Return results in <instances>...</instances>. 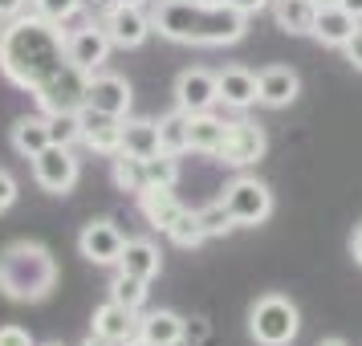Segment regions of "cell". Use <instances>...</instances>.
<instances>
[{
	"instance_id": "36",
	"label": "cell",
	"mask_w": 362,
	"mask_h": 346,
	"mask_svg": "<svg viewBox=\"0 0 362 346\" xmlns=\"http://www.w3.org/2000/svg\"><path fill=\"white\" fill-rule=\"evenodd\" d=\"M0 346H37L25 326H0Z\"/></svg>"
},
{
	"instance_id": "23",
	"label": "cell",
	"mask_w": 362,
	"mask_h": 346,
	"mask_svg": "<svg viewBox=\"0 0 362 346\" xmlns=\"http://www.w3.org/2000/svg\"><path fill=\"white\" fill-rule=\"evenodd\" d=\"M317 0H273V17L285 33L293 37H305L313 33V21H317Z\"/></svg>"
},
{
	"instance_id": "1",
	"label": "cell",
	"mask_w": 362,
	"mask_h": 346,
	"mask_svg": "<svg viewBox=\"0 0 362 346\" xmlns=\"http://www.w3.org/2000/svg\"><path fill=\"white\" fill-rule=\"evenodd\" d=\"M69 66L66 57V29L41 13H21L4 21V41H0V74L13 86L33 94L53 74Z\"/></svg>"
},
{
	"instance_id": "14",
	"label": "cell",
	"mask_w": 362,
	"mask_h": 346,
	"mask_svg": "<svg viewBox=\"0 0 362 346\" xmlns=\"http://www.w3.org/2000/svg\"><path fill=\"white\" fill-rule=\"evenodd\" d=\"M131 82L118 78V74H90V86H86V106L94 110H106L115 118H127L131 110Z\"/></svg>"
},
{
	"instance_id": "28",
	"label": "cell",
	"mask_w": 362,
	"mask_h": 346,
	"mask_svg": "<svg viewBox=\"0 0 362 346\" xmlns=\"http://www.w3.org/2000/svg\"><path fill=\"white\" fill-rule=\"evenodd\" d=\"M167 236H171V245L180 248H196L208 241V232H204V224H199V212H183L171 229H167Z\"/></svg>"
},
{
	"instance_id": "38",
	"label": "cell",
	"mask_w": 362,
	"mask_h": 346,
	"mask_svg": "<svg viewBox=\"0 0 362 346\" xmlns=\"http://www.w3.org/2000/svg\"><path fill=\"white\" fill-rule=\"evenodd\" d=\"M21 13H29V0H0V21H13Z\"/></svg>"
},
{
	"instance_id": "11",
	"label": "cell",
	"mask_w": 362,
	"mask_h": 346,
	"mask_svg": "<svg viewBox=\"0 0 362 346\" xmlns=\"http://www.w3.org/2000/svg\"><path fill=\"white\" fill-rule=\"evenodd\" d=\"M102 29H106V37L115 41L118 50H139V45L155 33V25H151V17L143 13V4H127V0L102 21Z\"/></svg>"
},
{
	"instance_id": "6",
	"label": "cell",
	"mask_w": 362,
	"mask_h": 346,
	"mask_svg": "<svg viewBox=\"0 0 362 346\" xmlns=\"http://www.w3.org/2000/svg\"><path fill=\"white\" fill-rule=\"evenodd\" d=\"M78 175H82V167H78V159H74L69 147L49 143L41 155H33V180H37V188L49 192V196H69L74 183H78Z\"/></svg>"
},
{
	"instance_id": "22",
	"label": "cell",
	"mask_w": 362,
	"mask_h": 346,
	"mask_svg": "<svg viewBox=\"0 0 362 346\" xmlns=\"http://www.w3.org/2000/svg\"><path fill=\"white\" fill-rule=\"evenodd\" d=\"M216 82H220V102L232 110H245L257 102V74H248V69L228 66L224 74H216Z\"/></svg>"
},
{
	"instance_id": "3",
	"label": "cell",
	"mask_w": 362,
	"mask_h": 346,
	"mask_svg": "<svg viewBox=\"0 0 362 346\" xmlns=\"http://www.w3.org/2000/svg\"><path fill=\"white\" fill-rule=\"evenodd\" d=\"M53 285H57V261L45 245L13 241L0 248V294L8 301H21V306L45 301Z\"/></svg>"
},
{
	"instance_id": "19",
	"label": "cell",
	"mask_w": 362,
	"mask_h": 346,
	"mask_svg": "<svg viewBox=\"0 0 362 346\" xmlns=\"http://www.w3.org/2000/svg\"><path fill=\"white\" fill-rule=\"evenodd\" d=\"M224 134H228V122L216 118L212 110H204V115H187V151L216 155V151L224 147Z\"/></svg>"
},
{
	"instance_id": "41",
	"label": "cell",
	"mask_w": 362,
	"mask_h": 346,
	"mask_svg": "<svg viewBox=\"0 0 362 346\" xmlns=\"http://www.w3.org/2000/svg\"><path fill=\"white\" fill-rule=\"evenodd\" d=\"M338 4H342V8H346L354 21H362V0H338Z\"/></svg>"
},
{
	"instance_id": "30",
	"label": "cell",
	"mask_w": 362,
	"mask_h": 346,
	"mask_svg": "<svg viewBox=\"0 0 362 346\" xmlns=\"http://www.w3.org/2000/svg\"><path fill=\"white\" fill-rule=\"evenodd\" d=\"M110 297H115V301H122V306H131V310H139V306L147 301V281L131 277V273H122V269H118L115 285H110Z\"/></svg>"
},
{
	"instance_id": "43",
	"label": "cell",
	"mask_w": 362,
	"mask_h": 346,
	"mask_svg": "<svg viewBox=\"0 0 362 346\" xmlns=\"http://www.w3.org/2000/svg\"><path fill=\"white\" fill-rule=\"evenodd\" d=\"M127 346H155V342H147L143 334H134V338H131V342H127Z\"/></svg>"
},
{
	"instance_id": "45",
	"label": "cell",
	"mask_w": 362,
	"mask_h": 346,
	"mask_svg": "<svg viewBox=\"0 0 362 346\" xmlns=\"http://www.w3.org/2000/svg\"><path fill=\"white\" fill-rule=\"evenodd\" d=\"M127 4H147V0H127Z\"/></svg>"
},
{
	"instance_id": "25",
	"label": "cell",
	"mask_w": 362,
	"mask_h": 346,
	"mask_svg": "<svg viewBox=\"0 0 362 346\" xmlns=\"http://www.w3.org/2000/svg\"><path fill=\"white\" fill-rule=\"evenodd\" d=\"M118 269L122 273H131V277H159V269H163V257H159V248L151 245V241H127L122 248V257H118Z\"/></svg>"
},
{
	"instance_id": "13",
	"label": "cell",
	"mask_w": 362,
	"mask_h": 346,
	"mask_svg": "<svg viewBox=\"0 0 362 346\" xmlns=\"http://www.w3.org/2000/svg\"><path fill=\"white\" fill-rule=\"evenodd\" d=\"M220 102V82L208 69H183L175 78V106L187 115H204Z\"/></svg>"
},
{
	"instance_id": "40",
	"label": "cell",
	"mask_w": 362,
	"mask_h": 346,
	"mask_svg": "<svg viewBox=\"0 0 362 346\" xmlns=\"http://www.w3.org/2000/svg\"><path fill=\"white\" fill-rule=\"evenodd\" d=\"M350 253H354V261L362 265V224L354 229V236H350Z\"/></svg>"
},
{
	"instance_id": "21",
	"label": "cell",
	"mask_w": 362,
	"mask_h": 346,
	"mask_svg": "<svg viewBox=\"0 0 362 346\" xmlns=\"http://www.w3.org/2000/svg\"><path fill=\"white\" fill-rule=\"evenodd\" d=\"M139 334L155 346H180L187 334V322L171 310H151L147 318H139Z\"/></svg>"
},
{
	"instance_id": "15",
	"label": "cell",
	"mask_w": 362,
	"mask_h": 346,
	"mask_svg": "<svg viewBox=\"0 0 362 346\" xmlns=\"http://www.w3.org/2000/svg\"><path fill=\"white\" fill-rule=\"evenodd\" d=\"M139 310H131V306H122V301H102L98 310H94V322H90V334H98V338H106V342H118L127 346L139 334V318H134Z\"/></svg>"
},
{
	"instance_id": "33",
	"label": "cell",
	"mask_w": 362,
	"mask_h": 346,
	"mask_svg": "<svg viewBox=\"0 0 362 346\" xmlns=\"http://www.w3.org/2000/svg\"><path fill=\"white\" fill-rule=\"evenodd\" d=\"M49 139L57 147H74L78 143V115H49Z\"/></svg>"
},
{
	"instance_id": "18",
	"label": "cell",
	"mask_w": 362,
	"mask_h": 346,
	"mask_svg": "<svg viewBox=\"0 0 362 346\" xmlns=\"http://www.w3.org/2000/svg\"><path fill=\"white\" fill-rule=\"evenodd\" d=\"M358 29V21L346 13L342 4H322L317 8V21H313V37L322 41V45H334V50H342L346 41L354 37Z\"/></svg>"
},
{
	"instance_id": "34",
	"label": "cell",
	"mask_w": 362,
	"mask_h": 346,
	"mask_svg": "<svg viewBox=\"0 0 362 346\" xmlns=\"http://www.w3.org/2000/svg\"><path fill=\"white\" fill-rule=\"evenodd\" d=\"M118 4H122V0H82V13H86L90 21H98V25H102V21H106V17L118 8Z\"/></svg>"
},
{
	"instance_id": "47",
	"label": "cell",
	"mask_w": 362,
	"mask_h": 346,
	"mask_svg": "<svg viewBox=\"0 0 362 346\" xmlns=\"http://www.w3.org/2000/svg\"><path fill=\"white\" fill-rule=\"evenodd\" d=\"M0 41H4V21H0Z\"/></svg>"
},
{
	"instance_id": "24",
	"label": "cell",
	"mask_w": 362,
	"mask_h": 346,
	"mask_svg": "<svg viewBox=\"0 0 362 346\" xmlns=\"http://www.w3.org/2000/svg\"><path fill=\"white\" fill-rule=\"evenodd\" d=\"M122 151L151 159L159 155V122L155 118H122Z\"/></svg>"
},
{
	"instance_id": "7",
	"label": "cell",
	"mask_w": 362,
	"mask_h": 346,
	"mask_svg": "<svg viewBox=\"0 0 362 346\" xmlns=\"http://www.w3.org/2000/svg\"><path fill=\"white\" fill-rule=\"evenodd\" d=\"M220 200H224V208L232 212L236 224H261V220H269V212H273V192H269L261 180H252V175L232 180Z\"/></svg>"
},
{
	"instance_id": "37",
	"label": "cell",
	"mask_w": 362,
	"mask_h": 346,
	"mask_svg": "<svg viewBox=\"0 0 362 346\" xmlns=\"http://www.w3.org/2000/svg\"><path fill=\"white\" fill-rule=\"evenodd\" d=\"M342 50H346V62H350V66H354V69H362V25H358V29H354V37L346 41Z\"/></svg>"
},
{
	"instance_id": "48",
	"label": "cell",
	"mask_w": 362,
	"mask_h": 346,
	"mask_svg": "<svg viewBox=\"0 0 362 346\" xmlns=\"http://www.w3.org/2000/svg\"><path fill=\"white\" fill-rule=\"evenodd\" d=\"M41 346H62V342H41Z\"/></svg>"
},
{
	"instance_id": "35",
	"label": "cell",
	"mask_w": 362,
	"mask_h": 346,
	"mask_svg": "<svg viewBox=\"0 0 362 346\" xmlns=\"http://www.w3.org/2000/svg\"><path fill=\"white\" fill-rule=\"evenodd\" d=\"M13 204H17V180H13V175L0 167V216L8 212Z\"/></svg>"
},
{
	"instance_id": "10",
	"label": "cell",
	"mask_w": 362,
	"mask_h": 346,
	"mask_svg": "<svg viewBox=\"0 0 362 346\" xmlns=\"http://www.w3.org/2000/svg\"><path fill=\"white\" fill-rule=\"evenodd\" d=\"M264 155V131L248 118H236L228 122V134H224V147L216 151V159L228 167H252Z\"/></svg>"
},
{
	"instance_id": "46",
	"label": "cell",
	"mask_w": 362,
	"mask_h": 346,
	"mask_svg": "<svg viewBox=\"0 0 362 346\" xmlns=\"http://www.w3.org/2000/svg\"><path fill=\"white\" fill-rule=\"evenodd\" d=\"M317 4H338V0H317Z\"/></svg>"
},
{
	"instance_id": "17",
	"label": "cell",
	"mask_w": 362,
	"mask_h": 346,
	"mask_svg": "<svg viewBox=\"0 0 362 346\" xmlns=\"http://www.w3.org/2000/svg\"><path fill=\"white\" fill-rule=\"evenodd\" d=\"M297 90H301V82L289 66H269L257 74V102H264V106H289Z\"/></svg>"
},
{
	"instance_id": "42",
	"label": "cell",
	"mask_w": 362,
	"mask_h": 346,
	"mask_svg": "<svg viewBox=\"0 0 362 346\" xmlns=\"http://www.w3.org/2000/svg\"><path fill=\"white\" fill-rule=\"evenodd\" d=\"M82 346H118V342H106V338H98V334H90Z\"/></svg>"
},
{
	"instance_id": "32",
	"label": "cell",
	"mask_w": 362,
	"mask_h": 346,
	"mask_svg": "<svg viewBox=\"0 0 362 346\" xmlns=\"http://www.w3.org/2000/svg\"><path fill=\"white\" fill-rule=\"evenodd\" d=\"M199 224H204L208 236H220V232H228L236 220H232V212L224 208V200H216V204H208V208H199Z\"/></svg>"
},
{
	"instance_id": "27",
	"label": "cell",
	"mask_w": 362,
	"mask_h": 346,
	"mask_svg": "<svg viewBox=\"0 0 362 346\" xmlns=\"http://www.w3.org/2000/svg\"><path fill=\"white\" fill-rule=\"evenodd\" d=\"M159 151H167V155L187 151V110H171L159 118Z\"/></svg>"
},
{
	"instance_id": "20",
	"label": "cell",
	"mask_w": 362,
	"mask_h": 346,
	"mask_svg": "<svg viewBox=\"0 0 362 346\" xmlns=\"http://www.w3.org/2000/svg\"><path fill=\"white\" fill-rule=\"evenodd\" d=\"M49 115H21L13 122V151L25 155V159H33L41 151L49 147Z\"/></svg>"
},
{
	"instance_id": "44",
	"label": "cell",
	"mask_w": 362,
	"mask_h": 346,
	"mask_svg": "<svg viewBox=\"0 0 362 346\" xmlns=\"http://www.w3.org/2000/svg\"><path fill=\"white\" fill-rule=\"evenodd\" d=\"M322 346H346V342H338V338H329V342H322Z\"/></svg>"
},
{
	"instance_id": "12",
	"label": "cell",
	"mask_w": 362,
	"mask_h": 346,
	"mask_svg": "<svg viewBox=\"0 0 362 346\" xmlns=\"http://www.w3.org/2000/svg\"><path fill=\"white\" fill-rule=\"evenodd\" d=\"M127 248V236L110 224V220H90L78 236V253H82L90 265H118Z\"/></svg>"
},
{
	"instance_id": "26",
	"label": "cell",
	"mask_w": 362,
	"mask_h": 346,
	"mask_svg": "<svg viewBox=\"0 0 362 346\" xmlns=\"http://www.w3.org/2000/svg\"><path fill=\"white\" fill-rule=\"evenodd\" d=\"M110 175H115L118 192H131V196H139V192L147 188V159L118 151V155H110Z\"/></svg>"
},
{
	"instance_id": "2",
	"label": "cell",
	"mask_w": 362,
	"mask_h": 346,
	"mask_svg": "<svg viewBox=\"0 0 362 346\" xmlns=\"http://www.w3.org/2000/svg\"><path fill=\"white\" fill-rule=\"evenodd\" d=\"M151 25L180 45H232L248 33V13L220 0H155Z\"/></svg>"
},
{
	"instance_id": "4",
	"label": "cell",
	"mask_w": 362,
	"mask_h": 346,
	"mask_svg": "<svg viewBox=\"0 0 362 346\" xmlns=\"http://www.w3.org/2000/svg\"><path fill=\"white\" fill-rule=\"evenodd\" d=\"M297 306L289 297H261L248 313V330L261 346H289L297 338Z\"/></svg>"
},
{
	"instance_id": "29",
	"label": "cell",
	"mask_w": 362,
	"mask_h": 346,
	"mask_svg": "<svg viewBox=\"0 0 362 346\" xmlns=\"http://www.w3.org/2000/svg\"><path fill=\"white\" fill-rule=\"evenodd\" d=\"M151 183H155V188H175V183H180V159L167 155V151L151 155L147 159V188Z\"/></svg>"
},
{
	"instance_id": "5",
	"label": "cell",
	"mask_w": 362,
	"mask_h": 346,
	"mask_svg": "<svg viewBox=\"0 0 362 346\" xmlns=\"http://www.w3.org/2000/svg\"><path fill=\"white\" fill-rule=\"evenodd\" d=\"M86 86H90V74L69 62L62 74H53L45 86H37L33 98L41 106V115H78L86 106Z\"/></svg>"
},
{
	"instance_id": "31",
	"label": "cell",
	"mask_w": 362,
	"mask_h": 346,
	"mask_svg": "<svg viewBox=\"0 0 362 346\" xmlns=\"http://www.w3.org/2000/svg\"><path fill=\"white\" fill-rule=\"evenodd\" d=\"M29 8L41 13V17L57 21V25H66L69 17H78V13H82V0H29Z\"/></svg>"
},
{
	"instance_id": "16",
	"label": "cell",
	"mask_w": 362,
	"mask_h": 346,
	"mask_svg": "<svg viewBox=\"0 0 362 346\" xmlns=\"http://www.w3.org/2000/svg\"><path fill=\"white\" fill-rule=\"evenodd\" d=\"M139 208H143V216H147L151 229H163V232L171 229L183 212H187L180 200H175V192H171V188H155V183L139 192Z\"/></svg>"
},
{
	"instance_id": "9",
	"label": "cell",
	"mask_w": 362,
	"mask_h": 346,
	"mask_svg": "<svg viewBox=\"0 0 362 346\" xmlns=\"http://www.w3.org/2000/svg\"><path fill=\"white\" fill-rule=\"evenodd\" d=\"M110 50H115V41L106 37V29H102L98 21H90L82 29H69L66 33V57L78 69H86V74H98L106 66Z\"/></svg>"
},
{
	"instance_id": "8",
	"label": "cell",
	"mask_w": 362,
	"mask_h": 346,
	"mask_svg": "<svg viewBox=\"0 0 362 346\" xmlns=\"http://www.w3.org/2000/svg\"><path fill=\"white\" fill-rule=\"evenodd\" d=\"M78 143L90 147L94 155H118L122 151V118L106 115V110H94V106H82L78 110Z\"/></svg>"
},
{
	"instance_id": "39",
	"label": "cell",
	"mask_w": 362,
	"mask_h": 346,
	"mask_svg": "<svg viewBox=\"0 0 362 346\" xmlns=\"http://www.w3.org/2000/svg\"><path fill=\"white\" fill-rule=\"evenodd\" d=\"M220 4H232V8H240V13H248V17H252V13H261L269 0H220Z\"/></svg>"
}]
</instances>
